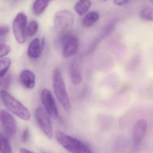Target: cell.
I'll list each match as a JSON object with an SVG mask.
<instances>
[{"label": "cell", "mask_w": 153, "mask_h": 153, "mask_svg": "<svg viewBox=\"0 0 153 153\" xmlns=\"http://www.w3.org/2000/svg\"><path fill=\"white\" fill-rule=\"evenodd\" d=\"M148 123L145 119H141L134 125L133 128V141L136 145H138L144 137L147 129Z\"/></svg>", "instance_id": "10"}, {"label": "cell", "mask_w": 153, "mask_h": 153, "mask_svg": "<svg viewBox=\"0 0 153 153\" xmlns=\"http://www.w3.org/2000/svg\"><path fill=\"white\" fill-rule=\"evenodd\" d=\"M0 48H1V53H0L1 58L6 56L10 51V47L8 45H5L4 43H1Z\"/></svg>", "instance_id": "22"}, {"label": "cell", "mask_w": 153, "mask_h": 153, "mask_svg": "<svg viewBox=\"0 0 153 153\" xmlns=\"http://www.w3.org/2000/svg\"><path fill=\"white\" fill-rule=\"evenodd\" d=\"M60 42L63 46V54L66 58L75 54L79 49L78 38L71 33H65L61 36Z\"/></svg>", "instance_id": "7"}, {"label": "cell", "mask_w": 153, "mask_h": 153, "mask_svg": "<svg viewBox=\"0 0 153 153\" xmlns=\"http://www.w3.org/2000/svg\"><path fill=\"white\" fill-rule=\"evenodd\" d=\"M11 60L6 57L1 58L0 60V70H1V77L6 75L9 68L10 67Z\"/></svg>", "instance_id": "18"}, {"label": "cell", "mask_w": 153, "mask_h": 153, "mask_svg": "<svg viewBox=\"0 0 153 153\" xmlns=\"http://www.w3.org/2000/svg\"><path fill=\"white\" fill-rule=\"evenodd\" d=\"M29 137V131L28 128H25L22 134V142L23 143H26L28 140Z\"/></svg>", "instance_id": "24"}, {"label": "cell", "mask_w": 153, "mask_h": 153, "mask_svg": "<svg viewBox=\"0 0 153 153\" xmlns=\"http://www.w3.org/2000/svg\"><path fill=\"white\" fill-rule=\"evenodd\" d=\"M10 31V29L8 27L5 26H1L0 27V38L1 41L6 36Z\"/></svg>", "instance_id": "23"}, {"label": "cell", "mask_w": 153, "mask_h": 153, "mask_svg": "<svg viewBox=\"0 0 153 153\" xmlns=\"http://www.w3.org/2000/svg\"><path fill=\"white\" fill-rule=\"evenodd\" d=\"M1 97L5 108L13 114L24 120H30L31 114L28 109L6 90L1 91Z\"/></svg>", "instance_id": "1"}, {"label": "cell", "mask_w": 153, "mask_h": 153, "mask_svg": "<svg viewBox=\"0 0 153 153\" xmlns=\"http://www.w3.org/2000/svg\"><path fill=\"white\" fill-rule=\"evenodd\" d=\"M0 147L1 153H12V149L9 141V139L2 134L0 137Z\"/></svg>", "instance_id": "17"}, {"label": "cell", "mask_w": 153, "mask_h": 153, "mask_svg": "<svg viewBox=\"0 0 153 153\" xmlns=\"http://www.w3.org/2000/svg\"><path fill=\"white\" fill-rule=\"evenodd\" d=\"M44 44V40H42L41 43L38 38L33 39L28 47V55L29 57L33 59L39 58L42 53Z\"/></svg>", "instance_id": "11"}, {"label": "cell", "mask_w": 153, "mask_h": 153, "mask_svg": "<svg viewBox=\"0 0 153 153\" xmlns=\"http://www.w3.org/2000/svg\"><path fill=\"white\" fill-rule=\"evenodd\" d=\"M150 1L153 4V0H150Z\"/></svg>", "instance_id": "27"}, {"label": "cell", "mask_w": 153, "mask_h": 153, "mask_svg": "<svg viewBox=\"0 0 153 153\" xmlns=\"http://www.w3.org/2000/svg\"></svg>", "instance_id": "29"}, {"label": "cell", "mask_w": 153, "mask_h": 153, "mask_svg": "<svg viewBox=\"0 0 153 153\" xmlns=\"http://www.w3.org/2000/svg\"><path fill=\"white\" fill-rule=\"evenodd\" d=\"M99 19V14L97 12H91L85 15L83 20V25L86 28L93 26Z\"/></svg>", "instance_id": "16"}, {"label": "cell", "mask_w": 153, "mask_h": 153, "mask_svg": "<svg viewBox=\"0 0 153 153\" xmlns=\"http://www.w3.org/2000/svg\"><path fill=\"white\" fill-rule=\"evenodd\" d=\"M38 27V24L37 21L34 20L31 21L27 26V36L31 37L36 35L37 32Z\"/></svg>", "instance_id": "19"}, {"label": "cell", "mask_w": 153, "mask_h": 153, "mask_svg": "<svg viewBox=\"0 0 153 153\" xmlns=\"http://www.w3.org/2000/svg\"><path fill=\"white\" fill-rule=\"evenodd\" d=\"M128 0H114V3L115 4L118 6L124 5L128 2Z\"/></svg>", "instance_id": "25"}, {"label": "cell", "mask_w": 153, "mask_h": 153, "mask_svg": "<svg viewBox=\"0 0 153 153\" xmlns=\"http://www.w3.org/2000/svg\"><path fill=\"white\" fill-rule=\"evenodd\" d=\"M0 121L3 134L10 139L13 137L17 131V124L13 116L9 112L1 110L0 113Z\"/></svg>", "instance_id": "6"}, {"label": "cell", "mask_w": 153, "mask_h": 153, "mask_svg": "<svg viewBox=\"0 0 153 153\" xmlns=\"http://www.w3.org/2000/svg\"><path fill=\"white\" fill-rule=\"evenodd\" d=\"M10 76L7 75H4L3 77H1V90H5L6 88L9 87L11 83Z\"/></svg>", "instance_id": "21"}, {"label": "cell", "mask_w": 153, "mask_h": 153, "mask_svg": "<svg viewBox=\"0 0 153 153\" xmlns=\"http://www.w3.org/2000/svg\"><path fill=\"white\" fill-rule=\"evenodd\" d=\"M53 0H36L33 5V12L36 16L42 14Z\"/></svg>", "instance_id": "14"}, {"label": "cell", "mask_w": 153, "mask_h": 153, "mask_svg": "<svg viewBox=\"0 0 153 153\" xmlns=\"http://www.w3.org/2000/svg\"><path fill=\"white\" fill-rule=\"evenodd\" d=\"M19 80L21 84L27 89H32L35 86V74L29 70L22 71L19 76Z\"/></svg>", "instance_id": "12"}, {"label": "cell", "mask_w": 153, "mask_h": 153, "mask_svg": "<svg viewBox=\"0 0 153 153\" xmlns=\"http://www.w3.org/2000/svg\"><path fill=\"white\" fill-rule=\"evenodd\" d=\"M102 1H107V0H102Z\"/></svg>", "instance_id": "28"}, {"label": "cell", "mask_w": 153, "mask_h": 153, "mask_svg": "<svg viewBox=\"0 0 153 153\" xmlns=\"http://www.w3.org/2000/svg\"><path fill=\"white\" fill-rule=\"evenodd\" d=\"M35 117L43 133L49 139H52L53 137V126L49 114L42 107H39L35 111Z\"/></svg>", "instance_id": "5"}, {"label": "cell", "mask_w": 153, "mask_h": 153, "mask_svg": "<svg viewBox=\"0 0 153 153\" xmlns=\"http://www.w3.org/2000/svg\"><path fill=\"white\" fill-rule=\"evenodd\" d=\"M74 17L71 12L60 10L57 12L54 18L56 29L58 31H64L72 27Z\"/></svg>", "instance_id": "8"}, {"label": "cell", "mask_w": 153, "mask_h": 153, "mask_svg": "<svg viewBox=\"0 0 153 153\" xmlns=\"http://www.w3.org/2000/svg\"><path fill=\"white\" fill-rule=\"evenodd\" d=\"M53 87L57 98L62 107L67 111L71 109V104L65 84L60 70L56 69L53 73Z\"/></svg>", "instance_id": "3"}, {"label": "cell", "mask_w": 153, "mask_h": 153, "mask_svg": "<svg viewBox=\"0 0 153 153\" xmlns=\"http://www.w3.org/2000/svg\"><path fill=\"white\" fill-rule=\"evenodd\" d=\"M70 77L73 83L75 85H79L82 81L81 72L78 65L76 63L72 64L70 70Z\"/></svg>", "instance_id": "15"}, {"label": "cell", "mask_w": 153, "mask_h": 153, "mask_svg": "<svg viewBox=\"0 0 153 153\" xmlns=\"http://www.w3.org/2000/svg\"><path fill=\"white\" fill-rule=\"evenodd\" d=\"M27 15L22 12L18 13L13 20V30L15 39L19 44H24L27 39Z\"/></svg>", "instance_id": "4"}, {"label": "cell", "mask_w": 153, "mask_h": 153, "mask_svg": "<svg viewBox=\"0 0 153 153\" xmlns=\"http://www.w3.org/2000/svg\"><path fill=\"white\" fill-rule=\"evenodd\" d=\"M140 15L142 19L148 21H153V8H146L142 10Z\"/></svg>", "instance_id": "20"}, {"label": "cell", "mask_w": 153, "mask_h": 153, "mask_svg": "<svg viewBox=\"0 0 153 153\" xmlns=\"http://www.w3.org/2000/svg\"><path fill=\"white\" fill-rule=\"evenodd\" d=\"M58 143L71 153H93L90 149L81 142L61 131L55 134Z\"/></svg>", "instance_id": "2"}, {"label": "cell", "mask_w": 153, "mask_h": 153, "mask_svg": "<svg viewBox=\"0 0 153 153\" xmlns=\"http://www.w3.org/2000/svg\"><path fill=\"white\" fill-rule=\"evenodd\" d=\"M92 5L91 0H79L75 4L74 9L79 15H84L88 11Z\"/></svg>", "instance_id": "13"}, {"label": "cell", "mask_w": 153, "mask_h": 153, "mask_svg": "<svg viewBox=\"0 0 153 153\" xmlns=\"http://www.w3.org/2000/svg\"><path fill=\"white\" fill-rule=\"evenodd\" d=\"M40 97L42 104L49 116L54 118L58 117L57 107L50 91L46 88L43 89L41 92Z\"/></svg>", "instance_id": "9"}, {"label": "cell", "mask_w": 153, "mask_h": 153, "mask_svg": "<svg viewBox=\"0 0 153 153\" xmlns=\"http://www.w3.org/2000/svg\"><path fill=\"white\" fill-rule=\"evenodd\" d=\"M20 153H34L32 152L31 151L26 149V148H22L20 149Z\"/></svg>", "instance_id": "26"}]
</instances>
